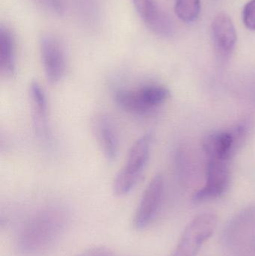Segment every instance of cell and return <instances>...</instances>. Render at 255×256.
<instances>
[{
	"label": "cell",
	"instance_id": "obj_4",
	"mask_svg": "<svg viewBox=\"0 0 255 256\" xmlns=\"http://www.w3.org/2000/svg\"><path fill=\"white\" fill-rule=\"evenodd\" d=\"M164 182L163 176L156 174L145 188L133 219V226L140 231L154 220L161 204Z\"/></svg>",
	"mask_w": 255,
	"mask_h": 256
},
{
	"label": "cell",
	"instance_id": "obj_17",
	"mask_svg": "<svg viewBox=\"0 0 255 256\" xmlns=\"http://www.w3.org/2000/svg\"><path fill=\"white\" fill-rule=\"evenodd\" d=\"M45 9L57 16H61L64 12L63 0H37Z\"/></svg>",
	"mask_w": 255,
	"mask_h": 256
},
{
	"label": "cell",
	"instance_id": "obj_3",
	"mask_svg": "<svg viewBox=\"0 0 255 256\" xmlns=\"http://www.w3.org/2000/svg\"><path fill=\"white\" fill-rule=\"evenodd\" d=\"M217 225L214 214L198 215L183 232L173 256H196L204 244L213 236Z\"/></svg>",
	"mask_w": 255,
	"mask_h": 256
},
{
	"label": "cell",
	"instance_id": "obj_6",
	"mask_svg": "<svg viewBox=\"0 0 255 256\" xmlns=\"http://www.w3.org/2000/svg\"><path fill=\"white\" fill-rule=\"evenodd\" d=\"M229 182L230 171L226 161L210 160L207 166L206 184L193 195V202H202L219 198L229 188Z\"/></svg>",
	"mask_w": 255,
	"mask_h": 256
},
{
	"label": "cell",
	"instance_id": "obj_7",
	"mask_svg": "<svg viewBox=\"0 0 255 256\" xmlns=\"http://www.w3.org/2000/svg\"><path fill=\"white\" fill-rule=\"evenodd\" d=\"M132 2L142 22L153 33L163 38L173 34L172 20L156 0H132Z\"/></svg>",
	"mask_w": 255,
	"mask_h": 256
},
{
	"label": "cell",
	"instance_id": "obj_9",
	"mask_svg": "<svg viewBox=\"0 0 255 256\" xmlns=\"http://www.w3.org/2000/svg\"><path fill=\"white\" fill-rule=\"evenodd\" d=\"M29 97L32 109L34 130L39 138L43 141H47L49 136L47 120V100L46 94L38 82H31L29 87Z\"/></svg>",
	"mask_w": 255,
	"mask_h": 256
},
{
	"label": "cell",
	"instance_id": "obj_14",
	"mask_svg": "<svg viewBox=\"0 0 255 256\" xmlns=\"http://www.w3.org/2000/svg\"><path fill=\"white\" fill-rule=\"evenodd\" d=\"M115 98L118 106L127 112L137 115H144L149 112L142 103L136 90H118L115 93Z\"/></svg>",
	"mask_w": 255,
	"mask_h": 256
},
{
	"label": "cell",
	"instance_id": "obj_16",
	"mask_svg": "<svg viewBox=\"0 0 255 256\" xmlns=\"http://www.w3.org/2000/svg\"><path fill=\"white\" fill-rule=\"evenodd\" d=\"M243 20L248 30L255 31V0H250L244 8Z\"/></svg>",
	"mask_w": 255,
	"mask_h": 256
},
{
	"label": "cell",
	"instance_id": "obj_11",
	"mask_svg": "<svg viewBox=\"0 0 255 256\" xmlns=\"http://www.w3.org/2000/svg\"><path fill=\"white\" fill-rule=\"evenodd\" d=\"M16 70L14 38L7 26H0V72L1 75L10 79Z\"/></svg>",
	"mask_w": 255,
	"mask_h": 256
},
{
	"label": "cell",
	"instance_id": "obj_12",
	"mask_svg": "<svg viewBox=\"0 0 255 256\" xmlns=\"http://www.w3.org/2000/svg\"><path fill=\"white\" fill-rule=\"evenodd\" d=\"M97 134L105 158L113 162L118 154V140L116 131L109 118L101 117L97 121Z\"/></svg>",
	"mask_w": 255,
	"mask_h": 256
},
{
	"label": "cell",
	"instance_id": "obj_2",
	"mask_svg": "<svg viewBox=\"0 0 255 256\" xmlns=\"http://www.w3.org/2000/svg\"><path fill=\"white\" fill-rule=\"evenodd\" d=\"M151 142V136L146 134L132 146L125 164L114 182V192L118 196L128 194L139 182L149 159Z\"/></svg>",
	"mask_w": 255,
	"mask_h": 256
},
{
	"label": "cell",
	"instance_id": "obj_8",
	"mask_svg": "<svg viewBox=\"0 0 255 256\" xmlns=\"http://www.w3.org/2000/svg\"><path fill=\"white\" fill-rule=\"evenodd\" d=\"M214 50L220 60H227L233 54L238 36L233 21L229 14L220 13L214 16L211 25Z\"/></svg>",
	"mask_w": 255,
	"mask_h": 256
},
{
	"label": "cell",
	"instance_id": "obj_15",
	"mask_svg": "<svg viewBox=\"0 0 255 256\" xmlns=\"http://www.w3.org/2000/svg\"><path fill=\"white\" fill-rule=\"evenodd\" d=\"M175 12L183 22L187 24L195 22L200 14V0H177Z\"/></svg>",
	"mask_w": 255,
	"mask_h": 256
},
{
	"label": "cell",
	"instance_id": "obj_13",
	"mask_svg": "<svg viewBox=\"0 0 255 256\" xmlns=\"http://www.w3.org/2000/svg\"><path fill=\"white\" fill-rule=\"evenodd\" d=\"M136 91L142 103L149 111L164 103L171 97L170 91L162 86H145Z\"/></svg>",
	"mask_w": 255,
	"mask_h": 256
},
{
	"label": "cell",
	"instance_id": "obj_1",
	"mask_svg": "<svg viewBox=\"0 0 255 256\" xmlns=\"http://www.w3.org/2000/svg\"><path fill=\"white\" fill-rule=\"evenodd\" d=\"M67 225V215L61 210L39 212L21 228L16 239L18 252L22 256L45 255L58 243Z\"/></svg>",
	"mask_w": 255,
	"mask_h": 256
},
{
	"label": "cell",
	"instance_id": "obj_5",
	"mask_svg": "<svg viewBox=\"0 0 255 256\" xmlns=\"http://www.w3.org/2000/svg\"><path fill=\"white\" fill-rule=\"evenodd\" d=\"M40 50L46 79L50 84H58L64 78L66 70L62 44L52 34H43L40 40Z\"/></svg>",
	"mask_w": 255,
	"mask_h": 256
},
{
	"label": "cell",
	"instance_id": "obj_18",
	"mask_svg": "<svg viewBox=\"0 0 255 256\" xmlns=\"http://www.w3.org/2000/svg\"><path fill=\"white\" fill-rule=\"evenodd\" d=\"M76 256H115L112 250L106 246H94L79 254Z\"/></svg>",
	"mask_w": 255,
	"mask_h": 256
},
{
	"label": "cell",
	"instance_id": "obj_10",
	"mask_svg": "<svg viewBox=\"0 0 255 256\" xmlns=\"http://www.w3.org/2000/svg\"><path fill=\"white\" fill-rule=\"evenodd\" d=\"M235 138L229 131L213 132L204 140L203 148L211 159L227 161L235 148Z\"/></svg>",
	"mask_w": 255,
	"mask_h": 256
}]
</instances>
